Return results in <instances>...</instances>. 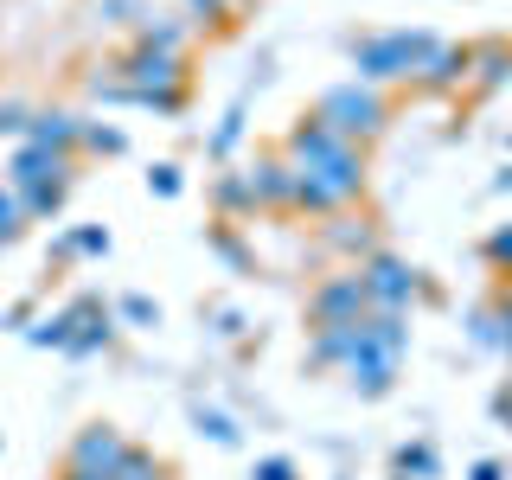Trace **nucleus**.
<instances>
[{
    "instance_id": "nucleus-1",
    "label": "nucleus",
    "mask_w": 512,
    "mask_h": 480,
    "mask_svg": "<svg viewBox=\"0 0 512 480\" xmlns=\"http://www.w3.org/2000/svg\"><path fill=\"white\" fill-rule=\"evenodd\" d=\"M282 154H288V167H295V212L333 218V212H346V205H359L365 186H372L365 148L359 141H340L327 122H314V116L288 122Z\"/></svg>"
},
{
    "instance_id": "nucleus-2",
    "label": "nucleus",
    "mask_w": 512,
    "mask_h": 480,
    "mask_svg": "<svg viewBox=\"0 0 512 480\" xmlns=\"http://www.w3.org/2000/svg\"><path fill=\"white\" fill-rule=\"evenodd\" d=\"M436 32L423 26H397V32H372V39L352 45V77L372 90H391V84H416V71L429 64V52H436Z\"/></svg>"
},
{
    "instance_id": "nucleus-3",
    "label": "nucleus",
    "mask_w": 512,
    "mask_h": 480,
    "mask_svg": "<svg viewBox=\"0 0 512 480\" xmlns=\"http://www.w3.org/2000/svg\"><path fill=\"white\" fill-rule=\"evenodd\" d=\"M314 122H327L340 141H378L384 128H391V96L372 90V84H359V77H346V84H333V90H320V103L308 109Z\"/></svg>"
},
{
    "instance_id": "nucleus-4",
    "label": "nucleus",
    "mask_w": 512,
    "mask_h": 480,
    "mask_svg": "<svg viewBox=\"0 0 512 480\" xmlns=\"http://www.w3.org/2000/svg\"><path fill=\"white\" fill-rule=\"evenodd\" d=\"M352 276L365 288V308H384V314H410L416 301H436V288L423 282V269L404 263L397 250H372L365 263H352Z\"/></svg>"
},
{
    "instance_id": "nucleus-5",
    "label": "nucleus",
    "mask_w": 512,
    "mask_h": 480,
    "mask_svg": "<svg viewBox=\"0 0 512 480\" xmlns=\"http://www.w3.org/2000/svg\"><path fill=\"white\" fill-rule=\"evenodd\" d=\"M13 192H45V186H77V154H52V148H32V141H20L7 160V173H0Z\"/></svg>"
},
{
    "instance_id": "nucleus-6",
    "label": "nucleus",
    "mask_w": 512,
    "mask_h": 480,
    "mask_svg": "<svg viewBox=\"0 0 512 480\" xmlns=\"http://www.w3.org/2000/svg\"><path fill=\"white\" fill-rule=\"evenodd\" d=\"M128 448H135V442H128L116 423H84V429L71 436V448H64V468H77V474H103V480H109V474H116L122 461H128Z\"/></svg>"
},
{
    "instance_id": "nucleus-7",
    "label": "nucleus",
    "mask_w": 512,
    "mask_h": 480,
    "mask_svg": "<svg viewBox=\"0 0 512 480\" xmlns=\"http://www.w3.org/2000/svg\"><path fill=\"white\" fill-rule=\"evenodd\" d=\"M244 180H250L256 212H276V218L295 212V167H288L282 148H256V160L244 167Z\"/></svg>"
},
{
    "instance_id": "nucleus-8",
    "label": "nucleus",
    "mask_w": 512,
    "mask_h": 480,
    "mask_svg": "<svg viewBox=\"0 0 512 480\" xmlns=\"http://www.w3.org/2000/svg\"><path fill=\"white\" fill-rule=\"evenodd\" d=\"M365 314V288L352 269H340V276H327L308 295V327H346V320H359Z\"/></svg>"
},
{
    "instance_id": "nucleus-9",
    "label": "nucleus",
    "mask_w": 512,
    "mask_h": 480,
    "mask_svg": "<svg viewBox=\"0 0 512 480\" xmlns=\"http://www.w3.org/2000/svg\"><path fill=\"white\" fill-rule=\"evenodd\" d=\"M468 71H474V45L442 39L436 52H429V64L416 71V84H410V90H423V96H448V90H461V84H468Z\"/></svg>"
},
{
    "instance_id": "nucleus-10",
    "label": "nucleus",
    "mask_w": 512,
    "mask_h": 480,
    "mask_svg": "<svg viewBox=\"0 0 512 480\" xmlns=\"http://www.w3.org/2000/svg\"><path fill=\"white\" fill-rule=\"evenodd\" d=\"M32 148H52V154H77L84 148V116H71V109H32V122H26V135ZM84 160V154H77Z\"/></svg>"
},
{
    "instance_id": "nucleus-11",
    "label": "nucleus",
    "mask_w": 512,
    "mask_h": 480,
    "mask_svg": "<svg viewBox=\"0 0 512 480\" xmlns=\"http://www.w3.org/2000/svg\"><path fill=\"white\" fill-rule=\"evenodd\" d=\"M359 320H346V327H314V340H308V365H314V372H340L352 352H359V340H365Z\"/></svg>"
},
{
    "instance_id": "nucleus-12",
    "label": "nucleus",
    "mask_w": 512,
    "mask_h": 480,
    "mask_svg": "<svg viewBox=\"0 0 512 480\" xmlns=\"http://www.w3.org/2000/svg\"><path fill=\"white\" fill-rule=\"evenodd\" d=\"M135 45H154V52H186L192 45V20L186 13H141L135 20Z\"/></svg>"
},
{
    "instance_id": "nucleus-13",
    "label": "nucleus",
    "mask_w": 512,
    "mask_h": 480,
    "mask_svg": "<svg viewBox=\"0 0 512 480\" xmlns=\"http://www.w3.org/2000/svg\"><path fill=\"white\" fill-rule=\"evenodd\" d=\"M468 84L480 96H493L500 84H512V45L506 39H480L474 45V71H468Z\"/></svg>"
},
{
    "instance_id": "nucleus-14",
    "label": "nucleus",
    "mask_w": 512,
    "mask_h": 480,
    "mask_svg": "<svg viewBox=\"0 0 512 480\" xmlns=\"http://www.w3.org/2000/svg\"><path fill=\"white\" fill-rule=\"evenodd\" d=\"M212 212L224 224H237V218H256V199H250V180H244V167H224L218 180H212Z\"/></svg>"
},
{
    "instance_id": "nucleus-15",
    "label": "nucleus",
    "mask_w": 512,
    "mask_h": 480,
    "mask_svg": "<svg viewBox=\"0 0 512 480\" xmlns=\"http://www.w3.org/2000/svg\"><path fill=\"white\" fill-rule=\"evenodd\" d=\"M109 346H116V308L103 301V308H96V314L84 320V327L71 333V346H64V359H96V352H109Z\"/></svg>"
},
{
    "instance_id": "nucleus-16",
    "label": "nucleus",
    "mask_w": 512,
    "mask_h": 480,
    "mask_svg": "<svg viewBox=\"0 0 512 480\" xmlns=\"http://www.w3.org/2000/svg\"><path fill=\"white\" fill-rule=\"evenodd\" d=\"M327 250L352 256V263H365V256L378 250V244H372V224L352 218V212H333V218H327Z\"/></svg>"
},
{
    "instance_id": "nucleus-17",
    "label": "nucleus",
    "mask_w": 512,
    "mask_h": 480,
    "mask_svg": "<svg viewBox=\"0 0 512 480\" xmlns=\"http://www.w3.org/2000/svg\"><path fill=\"white\" fill-rule=\"evenodd\" d=\"M442 474V455H436V442H404L391 455V480H436Z\"/></svg>"
},
{
    "instance_id": "nucleus-18",
    "label": "nucleus",
    "mask_w": 512,
    "mask_h": 480,
    "mask_svg": "<svg viewBox=\"0 0 512 480\" xmlns=\"http://www.w3.org/2000/svg\"><path fill=\"white\" fill-rule=\"evenodd\" d=\"M109 224H71L64 231V250H71V263H96V256H109Z\"/></svg>"
},
{
    "instance_id": "nucleus-19",
    "label": "nucleus",
    "mask_w": 512,
    "mask_h": 480,
    "mask_svg": "<svg viewBox=\"0 0 512 480\" xmlns=\"http://www.w3.org/2000/svg\"><path fill=\"white\" fill-rule=\"evenodd\" d=\"M192 429H199L212 448H237V442H244V429H237L224 410H212V404H192Z\"/></svg>"
},
{
    "instance_id": "nucleus-20",
    "label": "nucleus",
    "mask_w": 512,
    "mask_h": 480,
    "mask_svg": "<svg viewBox=\"0 0 512 480\" xmlns=\"http://www.w3.org/2000/svg\"><path fill=\"white\" fill-rule=\"evenodd\" d=\"M77 154H90V160H122L128 154V135L116 122H84V148Z\"/></svg>"
},
{
    "instance_id": "nucleus-21",
    "label": "nucleus",
    "mask_w": 512,
    "mask_h": 480,
    "mask_svg": "<svg viewBox=\"0 0 512 480\" xmlns=\"http://www.w3.org/2000/svg\"><path fill=\"white\" fill-rule=\"evenodd\" d=\"M71 314H45V320H32V327H26V346H39V352H64V346H71Z\"/></svg>"
},
{
    "instance_id": "nucleus-22",
    "label": "nucleus",
    "mask_w": 512,
    "mask_h": 480,
    "mask_svg": "<svg viewBox=\"0 0 512 480\" xmlns=\"http://www.w3.org/2000/svg\"><path fill=\"white\" fill-rule=\"evenodd\" d=\"M237 7H244V0H180L186 20H192V26H212V32L237 26Z\"/></svg>"
},
{
    "instance_id": "nucleus-23",
    "label": "nucleus",
    "mask_w": 512,
    "mask_h": 480,
    "mask_svg": "<svg viewBox=\"0 0 512 480\" xmlns=\"http://www.w3.org/2000/svg\"><path fill=\"white\" fill-rule=\"evenodd\" d=\"M205 244H212V256H218L224 269H250V250H244V237H237L224 218H218V224H205Z\"/></svg>"
},
{
    "instance_id": "nucleus-24",
    "label": "nucleus",
    "mask_w": 512,
    "mask_h": 480,
    "mask_svg": "<svg viewBox=\"0 0 512 480\" xmlns=\"http://www.w3.org/2000/svg\"><path fill=\"white\" fill-rule=\"evenodd\" d=\"M237 141H244V103H231V109H224V122L212 128L205 154H212V160H231V154H237Z\"/></svg>"
},
{
    "instance_id": "nucleus-25",
    "label": "nucleus",
    "mask_w": 512,
    "mask_h": 480,
    "mask_svg": "<svg viewBox=\"0 0 512 480\" xmlns=\"http://www.w3.org/2000/svg\"><path fill=\"white\" fill-rule=\"evenodd\" d=\"M109 480H173V468L154 455V448H128V461H122Z\"/></svg>"
},
{
    "instance_id": "nucleus-26",
    "label": "nucleus",
    "mask_w": 512,
    "mask_h": 480,
    "mask_svg": "<svg viewBox=\"0 0 512 480\" xmlns=\"http://www.w3.org/2000/svg\"><path fill=\"white\" fill-rule=\"evenodd\" d=\"M64 199H71V186H45V192H26L20 212H26V224H52L64 212Z\"/></svg>"
},
{
    "instance_id": "nucleus-27",
    "label": "nucleus",
    "mask_w": 512,
    "mask_h": 480,
    "mask_svg": "<svg viewBox=\"0 0 512 480\" xmlns=\"http://www.w3.org/2000/svg\"><path fill=\"white\" fill-rule=\"evenodd\" d=\"M26 237V212H20V192L0 180V250H13Z\"/></svg>"
},
{
    "instance_id": "nucleus-28",
    "label": "nucleus",
    "mask_w": 512,
    "mask_h": 480,
    "mask_svg": "<svg viewBox=\"0 0 512 480\" xmlns=\"http://www.w3.org/2000/svg\"><path fill=\"white\" fill-rule=\"evenodd\" d=\"M480 256H487V269L512 288V224H500V231H487V244H480Z\"/></svg>"
},
{
    "instance_id": "nucleus-29",
    "label": "nucleus",
    "mask_w": 512,
    "mask_h": 480,
    "mask_svg": "<svg viewBox=\"0 0 512 480\" xmlns=\"http://www.w3.org/2000/svg\"><path fill=\"white\" fill-rule=\"evenodd\" d=\"M180 192H186L180 160H154V167H148V199H180Z\"/></svg>"
},
{
    "instance_id": "nucleus-30",
    "label": "nucleus",
    "mask_w": 512,
    "mask_h": 480,
    "mask_svg": "<svg viewBox=\"0 0 512 480\" xmlns=\"http://www.w3.org/2000/svg\"><path fill=\"white\" fill-rule=\"evenodd\" d=\"M116 308V320H128V327H160V301L154 295H122V301H109Z\"/></svg>"
},
{
    "instance_id": "nucleus-31",
    "label": "nucleus",
    "mask_w": 512,
    "mask_h": 480,
    "mask_svg": "<svg viewBox=\"0 0 512 480\" xmlns=\"http://www.w3.org/2000/svg\"><path fill=\"white\" fill-rule=\"evenodd\" d=\"M468 340H474V346H487V352H506V340H500V314H493V301L468 314Z\"/></svg>"
},
{
    "instance_id": "nucleus-32",
    "label": "nucleus",
    "mask_w": 512,
    "mask_h": 480,
    "mask_svg": "<svg viewBox=\"0 0 512 480\" xmlns=\"http://www.w3.org/2000/svg\"><path fill=\"white\" fill-rule=\"evenodd\" d=\"M250 480H301V468H295V461H288V455H256Z\"/></svg>"
},
{
    "instance_id": "nucleus-33",
    "label": "nucleus",
    "mask_w": 512,
    "mask_h": 480,
    "mask_svg": "<svg viewBox=\"0 0 512 480\" xmlns=\"http://www.w3.org/2000/svg\"><path fill=\"white\" fill-rule=\"evenodd\" d=\"M212 333H218V340H244V333H250L244 308H212Z\"/></svg>"
},
{
    "instance_id": "nucleus-34",
    "label": "nucleus",
    "mask_w": 512,
    "mask_h": 480,
    "mask_svg": "<svg viewBox=\"0 0 512 480\" xmlns=\"http://www.w3.org/2000/svg\"><path fill=\"white\" fill-rule=\"evenodd\" d=\"M26 122H32L26 103H0V135H26Z\"/></svg>"
},
{
    "instance_id": "nucleus-35",
    "label": "nucleus",
    "mask_w": 512,
    "mask_h": 480,
    "mask_svg": "<svg viewBox=\"0 0 512 480\" xmlns=\"http://www.w3.org/2000/svg\"><path fill=\"white\" fill-rule=\"evenodd\" d=\"M493 314H500V340H506V352H512V288L500 282V295H493Z\"/></svg>"
},
{
    "instance_id": "nucleus-36",
    "label": "nucleus",
    "mask_w": 512,
    "mask_h": 480,
    "mask_svg": "<svg viewBox=\"0 0 512 480\" xmlns=\"http://www.w3.org/2000/svg\"><path fill=\"white\" fill-rule=\"evenodd\" d=\"M0 327H7V333H26V327H32V301H13V308H7V320H0Z\"/></svg>"
},
{
    "instance_id": "nucleus-37",
    "label": "nucleus",
    "mask_w": 512,
    "mask_h": 480,
    "mask_svg": "<svg viewBox=\"0 0 512 480\" xmlns=\"http://www.w3.org/2000/svg\"><path fill=\"white\" fill-rule=\"evenodd\" d=\"M468 480H506V461H493V455H487V461H474Z\"/></svg>"
},
{
    "instance_id": "nucleus-38",
    "label": "nucleus",
    "mask_w": 512,
    "mask_h": 480,
    "mask_svg": "<svg viewBox=\"0 0 512 480\" xmlns=\"http://www.w3.org/2000/svg\"><path fill=\"white\" fill-rule=\"evenodd\" d=\"M493 416H500V423L512 429V391H506V384H500V391H493Z\"/></svg>"
},
{
    "instance_id": "nucleus-39",
    "label": "nucleus",
    "mask_w": 512,
    "mask_h": 480,
    "mask_svg": "<svg viewBox=\"0 0 512 480\" xmlns=\"http://www.w3.org/2000/svg\"><path fill=\"white\" fill-rule=\"evenodd\" d=\"M493 192H512V167H506V173H493Z\"/></svg>"
},
{
    "instance_id": "nucleus-40",
    "label": "nucleus",
    "mask_w": 512,
    "mask_h": 480,
    "mask_svg": "<svg viewBox=\"0 0 512 480\" xmlns=\"http://www.w3.org/2000/svg\"><path fill=\"white\" fill-rule=\"evenodd\" d=\"M58 480H103V474H77V468H58Z\"/></svg>"
},
{
    "instance_id": "nucleus-41",
    "label": "nucleus",
    "mask_w": 512,
    "mask_h": 480,
    "mask_svg": "<svg viewBox=\"0 0 512 480\" xmlns=\"http://www.w3.org/2000/svg\"><path fill=\"white\" fill-rule=\"evenodd\" d=\"M506 391H512V352H506Z\"/></svg>"
},
{
    "instance_id": "nucleus-42",
    "label": "nucleus",
    "mask_w": 512,
    "mask_h": 480,
    "mask_svg": "<svg viewBox=\"0 0 512 480\" xmlns=\"http://www.w3.org/2000/svg\"><path fill=\"white\" fill-rule=\"evenodd\" d=\"M0 448H7V436H0Z\"/></svg>"
},
{
    "instance_id": "nucleus-43",
    "label": "nucleus",
    "mask_w": 512,
    "mask_h": 480,
    "mask_svg": "<svg viewBox=\"0 0 512 480\" xmlns=\"http://www.w3.org/2000/svg\"><path fill=\"white\" fill-rule=\"evenodd\" d=\"M506 148H512V135H506Z\"/></svg>"
}]
</instances>
